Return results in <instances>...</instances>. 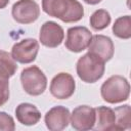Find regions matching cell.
Here are the masks:
<instances>
[{"label": "cell", "mask_w": 131, "mask_h": 131, "mask_svg": "<svg viewBox=\"0 0 131 131\" xmlns=\"http://www.w3.org/2000/svg\"><path fill=\"white\" fill-rule=\"evenodd\" d=\"M9 0H0V9H3L7 6Z\"/></svg>", "instance_id": "7402d4cb"}, {"label": "cell", "mask_w": 131, "mask_h": 131, "mask_svg": "<svg viewBox=\"0 0 131 131\" xmlns=\"http://www.w3.org/2000/svg\"><path fill=\"white\" fill-rule=\"evenodd\" d=\"M100 94L102 99L108 103L114 104L125 101L130 95V84L123 76H112L102 83Z\"/></svg>", "instance_id": "7a4b0ae2"}, {"label": "cell", "mask_w": 131, "mask_h": 131, "mask_svg": "<svg viewBox=\"0 0 131 131\" xmlns=\"http://www.w3.org/2000/svg\"><path fill=\"white\" fill-rule=\"evenodd\" d=\"M11 15L18 24H31L38 19L40 7L34 0H18L12 5Z\"/></svg>", "instance_id": "5b68a950"}, {"label": "cell", "mask_w": 131, "mask_h": 131, "mask_svg": "<svg viewBox=\"0 0 131 131\" xmlns=\"http://www.w3.org/2000/svg\"><path fill=\"white\" fill-rule=\"evenodd\" d=\"M50 93L57 99L70 98L76 89V82L72 75L59 73L53 77L50 83Z\"/></svg>", "instance_id": "9c48e42d"}, {"label": "cell", "mask_w": 131, "mask_h": 131, "mask_svg": "<svg viewBox=\"0 0 131 131\" xmlns=\"http://www.w3.org/2000/svg\"><path fill=\"white\" fill-rule=\"evenodd\" d=\"M116 115L115 130H127L131 128V108L129 104L118 106L114 110Z\"/></svg>", "instance_id": "9a60e30c"}, {"label": "cell", "mask_w": 131, "mask_h": 131, "mask_svg": "<svg viewBox=\"0 0 131 131\" xmlns=\"http://www.w3.org/2000/svg\"><path fill=\"white\" fill-rule=\"evenodd\" d=\"M113 34L120 39L131 38V17L124 15L118 17L113 25Z\"/></svg>", "instance_id": "e0dca14e"}, {"label": "cell", "mask_w": 131, "mask_h": 131, "mask_svg": "<svg viewBox=\"0 0 131 131\" xmlns=\"http://www.w3.org/2000/svg\"><path fill=\"white\" fill-rule=\"evenodd\" d=\"M39 51V42L33 38H27L15 43L11 48L12 58L19 63L33 62Z\"/></svg>", "instance_id": "52a82bcc"}, {"label": "cell", "mask_w": 131, "mask_h": 131, "mask_svg": "<svg viewBox=\"0 0 131 131\" xmlns=\"http://www.w3.org/2000/svg\"><path fill=\"white\" fill-rule=\"evenodd\" d=\"M104 61L96 55L87 52L82 55L76 64V72L78 77L85 83H95L104 74Z\"/></svg>", "instance_id": "3957f363"}, {"label": "cell", "mask_w": 131, "mask_h": 131, "mask_svg": "<svg viewBox=\"0 0 131 131\" xmlns=\"http://www.w3.org/2000/svg\"><path fill=\"white\" fill-rule=\"evenodd\" d=\"M115 47L112 39L104 35H94L88 46V52L96 55L104 62L108 61L114 55Z\"/></svg>", "instance_id": "7c38bea8"}, {"label": "cell", "mask_w": 131, "mask_h": 131, "mask_svg": "<svg viewBox=\"0 0 131 131\" xmlns=\"http://www.w3.org/2000/svg\"><path fill=\"white\" fill-rule=\"evenodd\" d=\"M9 79L0 77V106L9 99Z\"/></svg>", "instance_id": "ffe728a7"}, {"label": "cell", "mask_w": 131, "mask_h": 131, "mask_svg": "<svg viewBox=\"0 0 131 131\" xmlns=\"http://www.w3.org/2000/svg\"><path fill=\"white\" fill-rule=\"evenodd\" d=\"M20 82L23 89L32 96L41 95L47 86V78L37 66L24 69L20 74Z\"/></svg>", "instance_id": "277c9868"}, {"label": "cell", "mask_w": 131, "mask_h": 131, "mask_svg": "<svg viewBox=\"0 0 131 131\" xmlns=\"http://www.w3.org/2000/svg\"><path fill=\"white\" fill-rule=\"evenodd\" d=\"M83 1L90 5H95V4H98L99 2H101V0H83Z\"/></svg>", "instance_id": "44dd1931"}, {"label": "cell", "mask_w": 131, "mask_h": 131, "mask_svg": "<svg viewBox=\"0 0 131 131\" xmlns=\"http://www.w3.org/2000/svg\"><path fill=\"white\" fill-rule=\"evenodd\" d=\"M15 117L20 124L26 126H33L40 121L41 113L34 104L23 102L16 106Z\"/></svg>", "instance_id": "4fadbf2b"}, {"label": "cell", "mask_w": 131, "mask_h": 131, "mask_svg": "<svg viewBox=\"0 0 131 131\" xmlns=\"http://www.w3.org/2000/svg\"><path fill=\"white\" fill-rule=\"evenodd\" d=\"M91 38L92 34L86 27H72L67 31L66 47L71 52L79 53L88 48Z\"/></svg>", "instance_id": "8992f818"}, {"label": "cell", "mask_w": 131, "mask_h": 131, "mask_svg": "<svg viewBox=\"0 0 131 131\" xmlns=\"http://www.w3.org/2000/svg\"><path fill=\"white\" fill-rule=\"evenodd\" d=\"M63 38V29L57 23L49 20L42 25L39 34V40L42 45L49 48H55L62 43Z\"/></svg>", "instance_id": "30bf717a"}, {"label": "cell", "mask_w": 131, "mask_h": 131, "mask_svg": "<svg viewBox=\"0 0 131 131\" xmlns=\"http://www.w3.org/2000/svg\"><path fill=\"white\" fill-rule=\"evenodd\" d=\"M111 14L107 10L105 9H98L95 10L89 19L90 26L93 30L95 31H101L105 28H107V26L111 24Z\"/></svg>", "instance_id": "ac0fdd59"}, {"label": "cell", "mask_w": 131, "mask_h": 131, "mask_svg": "<svg viewBox=\"0 0 131 131\" xmlns=\"http://www.w3.org/2000/svg\"><path fill=\"white\" fill-rule=\"evenodd\" d=\"M96 121L95 108L89 105H79L71 114L70 123L75 130L86 131L93 129Z\"/></svg>", "instance_id": "ba28073f"}, {"label": "cell", "mask_w": 131, "mask_h": 131, "mask_svg": "<svg viewBox=\"0 0 131 131\" xmlns=\"http://www.w3.org/2000/svg\"><path fill=\"white\" fill-rule=\"evenodd\" d=\"M17 66L11 54L4 50H0V77L9 79L15 74Z\"/></svg>", "instance_id": "2e32d148"}, {"label": "cell", "mask_w": 131, "mask_h": 131, "mask_svg": "<svg viewBox=\"0 0 131 131\" xmlns=\"http://www.w3.org/2000/svg\"><path fill=\"white\" fill-rule=\"evenodd\" d=\"M70 117L71 113L67 107L57 105L53 106L45 114L44 122L50 131H60L68 127L70 123Z\"/></svg>", "instance_id": "8fae6325"}, {"label": "cell", "mask_w": 131, "mask_h": 131, "mask_svg": "<svg viewBox=\"0 0 131 131\" xmlns=\"http://www.w3.org/2000/svg\"><path fill=\"white\" fill-rule=\"evenodd\" d=\"M42 9L63 23L79 21L84 15V8L78 0H42Z\"/></svg>", "instance_id": "6da1fadb"}, {"label": "cell", "mask_w": 131, "mask_h": 131, "mask_svg": "<svg viewBox=\"0 0 131 131\" xmlns=\"http://www.w3.org/2000/svg\"><path fill=\"white\" fill-rule=\"evenodd\" d=\"M14 129L13 118L5 112H0V131H13Z\"/></svg>", "instance_id": "d6986e66"}, {"label": "cell", "mask_w": 131, "mask_h": 131, "mask_svg": "<svg viewBox=\"0 0 131 131\" xmlns=\"http://www.w3.org/2000/svg\"><path fill=\"white\" fill-rule=\"evenodd\" d=\"M95 113H96V121L93 129L97 131L115 130L116 115L113 108L101 105L95 108Z\"/></svg>", "instance_id": "5bb4252c"}]
</instances>
